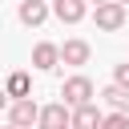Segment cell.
Listing matches in <instances>:
<instances>
[{
  "instance_id": "8",
  "label": "cell",
  "mask_w": 129,
  "mask_h": 129,
  "mask_svg": "<svg viewBox=\"0 0 129 129\" xmlns=\"http://www.w3.org/2000/svg\"><path fill=\"white\" fill-rule=\"evenodd\" d=\"M52 12H56V20H64V24H77V20L89 16V4H85V0H52Z\"/></svg>"
},
{
  "instance_id": "2",
  "label": "cell",
  "mask_w": 129,
  "mask_h": 129,
  "mask_svg": "<svg viewBox=\"0 0 129 129\" xmlns=\"http://www.w3.org/2000/svg\"><path fill=\"white\" fill-rule=\"evenodd\" d=\"M93 93H97V89H93V81H89V77H81V73H77V77H69V81L60 85V97H64V105H69V109H77V105L93 101Z\"/></svg>"
},
{
  "instance_id": "3",
  "label": "cell",
  "mask_w": 129,
  "mask_h": 129,
  "mask_svg": "<svg viewBox=\"0 0 129 129\" xmlns=\"http://www.w3.org/2000/svg\"><path fill=\"white\" fill-rule=\"evenodd\" d=\"M36 129H73V109H69L64 101L44 105L40 117H36Z\"/></svg>"
},
{
  "instance_id": "1",
  "label": "cell",
  "mask_w": 129,
  "mask_h": 129,
  "mask_svg": "<svg viewBox=\"0 0 129 129\" xmlns=\"http://www.w3.org/2000/svg\"><path fill=\"white\" fill-rule=\"evenodd\" d=\"M125 20H129V12H125V4H117V0H101V4L93 8V24H97L101 32H117V28H125Z\"/></svg>"
},
{
  "instance_id": "10",
  "label": "cell",
  "mask_w": 129,
  "mask_h": 129,
  "mask_svg": "<svg viewBox=\"0 0 129 129\" xmlns=\"http://www.w3.org/2000/svg\"><path fill=\"white\" fill-rule=\"evenodd\" d=\"M4 93L16 101V97H32V77L24 73V69H16V73H8V81H4Z\"/></svg>"
},
{
  "instance_id": "16",
  "label": "cell",
  "mask_w": 129,
  "mask_h": 129,
  "mask_svg": "<svg viewBox=\"0 0 129 129\" xmlns=\"http://www.w3.org/2000/svg\"><path fill=\"white\" fill-rule=\"evenodd\" d=\"M117 4H129V0H117Z\"/></svg>"
},
{
  "instance_id": "4",
  "label": "cell",
  "mask_w": 129,
  "mask_h": 129,
  "mask_svg": "<svg viewBox=\"0 0 129 129\" xmlns=\"http://www.w3.org/2000/svg\"><path fill=\"white\" fill-rule=\"evenodd\" d=\"M36 117H40V105H36L32 97H16V101H8V121H12V125L32 129V125H36Z\"/></svg>"
},
{
  "instance_id": "6",
  "label": "cell",
  "mask_w": 129,
  "mask_h": 129,
  "mask_svg": "<svg viewBox=\"0 0 129 129\" xmlns=\"http://www.w3.org/2000/svg\"><path fill=\"white\" fill-rule=\"evenodd\" d=\"M56 64H60V44H48V40H40V44L32 48V69L48 73V69H56Z\"/></svg>"
},
{
  "instance_id": "12",
  "label": "cell",
  "mask_w": 129,
  "mask_h": 129,
  "mask_svg": "<svg viewBox=\"0 0 129 129\" xmlns=\"http://www.w3.org/2000/svg\"><path fill=\"white\" fill-rule=\"evenodd\" d=\"M101 129H129V113H121V109H113V113H105V121H101Z\"/></svg>"
},
{
  "instance_id": "14",
  "label": "cell",
  "mask_w": 129,
  "mask_h": 129,
  "mask_svg": "<svg viewBox=\"0 0 129 129\" xmlns=\"http://www.w3.org/2000/svg\"><path fill=\"white\" fill-rule=\"evenodd\" d=\"M0 109H8V93L4 89H0Z\"/></svg>"
},
{
  "instance_id": "15",
  "label": "cell",
  "mask_w": 129,
  "mask_h": 129,
  "mask_svg": "<svg viewBox=\"0 0 129 129\" xmlns=\"http://www.w3.org/2000/svg\"><path fill=\"white\" fill-rule=\"evenodd\" d=\"M8 129H20V125H12V121H8Z\"/></svg>"
},
{
  "instance_id": "9",
  "label": "cell",
  "mask_w": 129,
  "mask_h": 129,
  "mask_svg": "<svg viewBox=\"0 0 129 129\" xmlns=\"http://www.w3.org/2000/svg\"><path fill=\"white\" fill-rule=\"evenodd\" d=\"M89 40H64L60 44V60L64 64H89Z\"/></svg>"
},
{
  "instance_id": "13",
  "label": "cell",
  "mask_w": 129,
  "mask_h": 129,
  "mask_svg": "<svg viewBox=\"0 0 129 129\" xmlns=\"http://www.w3.org/2000/svg\"><path fill=\"white\" fill-rule=\"evenodd\" d=\"M113 81H117V85H125V89H129V60H125V64H117V73H113Z\"/></svg>"
},
{
  "instance_id": "11",
  "label": "cell",
  "mask_w": 129,
  "mask_h": 129,
  "mask_svg": "<svg viewBox=\"0 0 129 129\" xmlns=\"http://www.w3.org/2000/svg\"><path fill=\"white\" fill-rule=\"evenodd\" d=\"M101 101L109 105V109H121V113H129V89L125 85H109V89H101Z\"/></svg>"
},
{
  "instance_id": "5",
  "label": "cell",
  "mask_w": 129,
  "mask_h": 129,
  "mask_svg": "<svg viewBox=\"0 0 129 129\" xmlns=\"http://www.w3.org/2000/svg\"><path fill=\"white\" fill-rule=\"evenodd\" d=\"M16 16H20V24L36 28V24H44V20H48V0H20Z\"/></svg>"
},
{
  "instance_id": "7",
  "label": "cell",
  "mask_w": 129,
  "mask_h": 129,
  "mask_svg": "<svg viewBox=\"0 0 129 129\" xmlns=\"http://www.w3.org/2000/svg\"><path fill=\"white\" fill-rule=\"evenodd\" d=\"M101 121H105V113L93 101H85V105L73 109V129H101Z\"/></svg>"
}]
</instances>
